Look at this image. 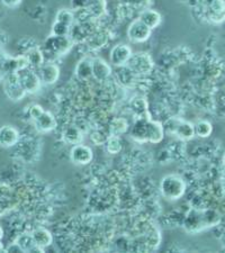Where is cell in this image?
Returning a JSON list of instances; mask_svg holds the SVG:
<instances>
[{"mask_svg":"<svg viewBox=\"0 0 225 253\" xmlns=\"http://www.w3.org/2000/svg\"><path fill=\"white\" fill-rule=\"evenodd\" d=\"M204 9V16L205 18L210 20L213 24H221L224 22V15H225V5L223 0H215L214 2L211 3Z\"/></svg>","mask_w":225,"mask_h":253,"instance_id":"cell-14","label":"cell"},{"mask_svg":"<svg viewBox=\"0 0 225 253\" xmlns=\"http://www.w3.org/2000/svg\"><path fill=\"white\" fill-rule=\"evenodd\" d=\"M151 34L152 31L138 18L132 20L128 28V38L133 43H144L150 39Z\"/></svg>","mask_w":225,"mask_h":253,"instance_id":"cell-8","label":"cell"},{"mask_svg":"<svg viewBox=\"0 0 225 253\" xmlns=\"http://www.w3.org/2000/svg\"><path fill=\"white\" fill-rule=\"evenodd\" d=\"M214 1H215V0H199V6L205 8L207 6H210L211 3H213Z\"/></svg>","mask_w":225,"mask_h":253,"instance_id":"cell-39","label":"cell"},{"mask_svg":"<svg viewBox=\"0 0 225 253\" xmlns=\"http://www.w3.org/2000/svg\"><path fill=\"white\" fill-rule=\"evenodd\" d=\"M62 140L69 145H77L83 143L84 141V132L79 126L69 125L64 127L62 132Z\"/></svg>","mask_w":225,"mask_h":253,"instance_id":"cell-21","label":"cell"},{"mask_svg":"<svg viewBox=\"0 0 225 253\" xmlns=\"http://www.w3.org/2000/svg\"><path fill=\"white\" fill-rule=\"evenodd\" d=\"M132 53V48H131V46H129L128 44H116V45L112 48V51H110V64L116 68L124 67V65L128 63Z\"/></svg>","mask_w":225,"mask_h":253,"instance_id":"cell-11","label":"cell"},{"mask_svg":"<svg viewBox=\"0 0 225 253\" xmlns=\"http://www.w3.org/2000/svg\"><path fill=\"white\" fill-rule=\"evenodd\" d=\"M36 72H38L42 84L52 85L58 83V80L60 78L59 65L53 62H44L42 67L39 68Z\"/></svg>","mask_w":225,"mask_h":253,"instance_id":"cell-10","label":"cell"},{"mask_svg":"<svg viewBox=\"0 0 225 253\" xmlns=\"http://www.w3.org/2000/svg\"><path fill=\"white\" fill-rule=\"evenodd\" d=\"M137 18L140 19L145 26H148L151 31H153L154 28H157L162 22L161 14L158 13L157 10L151 9V8L142 9L140 11V14H138Z\"/></svg>","mask_w":225,"mask_h":253,"instance_id":"cell-19","label":"cell"},{"mask_svg":"<svg viewBox=\"0 0 225 253\" xmlns=\"http://www.w3.org/2000/svg\"><path fill=\"white\" fill-rule=\"evenodd\" d=\"M3 89H5L6 96L13 101L22 100L26 96V91L20 84L17 73H10L6 75L5 84H3Z\"/></svg>","mask_w":225,"mask_h":253,"instance_id":"cell-7","label":"cell"},{"mask_svg":"<svg viewBox=\"0 0 225 253\" xmlns=\"http://www.w3.org/2000/svg\"><path fill=\"white\" fill-rule=\"evenodd\" d=\"M3 236H5V231H3L2 226L0 225V241H1L3 239Z\"/></svg>","mask_w":225,"mask_h":253,"instance_id":"cell-40","label":"cell"},{"mask_svg":"<svg viewBox=\"0 0 225 253\" xmlns=\"http://www.w3.org/2000/svg\"><path fill=\"white\" fill-rule=\"evenodd\" d=\"M32 236L35 241V244L40 250L44 251L45 249L51 247L53 244V235L50 230L43 226H39L32 231Z\"/></svg>","mask_w":225,"mask_h":253,"instance_id":"cell-17","label":"cell"},{"mask_svg":"<svg viewBox=\"0 0 225 253\" xmlns=\"http://www.w3.org/2000/svg\"><path fill=\"white\" fill-rule=\"evenodd\" d=\"M131 111L136 115L137 118H151L150 112H149V104L145 98L143 97H134L132 100L130 101Z\"/></svg>","mask_w":225,"mask_h":253,"instance_id":"cell-22","label":"cell"},{"mask_svg":"<svg viewBox=\"0 0 225 253\" xmlns=\"http://www.w3.org/2000/svg\"><path fill=\"white\" fill-rule=\"evenodd\" d=\"M106 8H107V1L106 0H91L86 11L90 19H99L103 17L106 13Z\"/></svg>","mask_w":225,"mask_h":253,"instance_id":"cell-24","label":"cell"},{"mask_svg":"<svg viewBox=\"0 0 225 253\" xmlns=\"http://www.w3.org/2000/svg\"><path fill=\"white\" fill-rule=\"evenodd\" d=\"M43 113H44L43 107L38 104L31 105L27 109V115H28V117H30V120H32L33 122L38 120L39 117H41V115H42Z\"/></svg>","mask_w":225,"mask_h":253,"instance_id":"cell-33","label":"cell"},{"mask_svg":"<svg viewBox=\"0 0 225 253\" xmlns=\"http://www.w3.org/2000/svg\"><path fill=\"white\" fill-rule=\"evenodd\" d=\"M17 75L20 81V84H22V87L24 88V90L26 91V93L34 95V93L41 90L42 83H41L38 72H36L34 69L27 67L25 69H23V70L18 71Z\"/></svg>","mask_w":225,"mask_h":253,"instance_id":"cell-5","label":"cell"},{"mask_svg":"<svg viewBox=\"0 0 225 253\" xmlns=\"http://www.w3.org/2000/svg\"><path fill=\"white\" fill-rule=\"evenodd\" d=\"M69 31H70V26L64 25V24L59 23L55 20V23L53 24V26H52L51 35H53V36H68Z\"/></svg>","mask_w":225,"mask_h":253,"instance_id":"cell-32","label":"cell"},{"mask_svg":"<svg viewBox=\"0 0 225 253\" xmlns=\"http://www.w3.org/2000/svg\"><path fill=\"white\" fill-rule=\"evenodd\" d=\"M11 188L9 186L0 183V202L11 201Z\"/></svg>","mask_w":225,"mask_h":253,"instance_id":"cell-35","label":"cell"},{"mask_svg":"<svg viewBox=\"0 0 225 253\" xmlns=\"http://www.w3.org/2000/svg\"><path fill=\"white\" fill-rule=\"evenodd\" d=\"M163 137H165V128H163V125L158 121L149 120L148 123H146V143L158 144V143L162 142Z\"/></svg>","mask_w":225,"mask_h":253,"instance_id":"cell-15","label":"cell"},{"mask_svg":"<svg viewBox=\"0 0 225 253\" xmlns=\"http://www.w3.org/2000/svg\"><path fill=\"white\" fill-rule=\"evenodd\" d=\"M163 128H165V132L168 130V132L175 134L179 140L183 142L189 141L195 137L194 124L188 121L181 120V118H170L167 121L166 126H163Z\"/></svg>","mask_w":225,"mask_h":253,"instance_id":"cell-4","label":"cell"},{"mask_svg":"<svg viewBox=\"0 0 225 253\" xmlns=\"http://www.w3.org/2000/svg\"><path fill=\"white\" fill-rule=\"evenodd\" d=\"M15 242L18 244L19 248L22 249L23 252H34V251H41L35 244V241L33 239L31 233H22L16 238Z\"/></svg>","mask_w":225,"mask_h":253,"instance_id":"cell-27","label":"cell"},{"mask_svg":"<svg viewBox=\"0 0 225 253\" xmlns=\"http://www.w3.org/2000/svg\"><path fill=\"white\" fill-rule=\"evenodd\" d=\"M131 71L138 77L149 76L154 69V61L149 53L137 52L132 53L131 58L126 63Z\"/></svg>","mask_w":225,"mask_h":253,"instance_id":"cell-3","label":"cell"},{"mask_svg":"<svg viewBox=\"0 0 225 253\" xmlns=\"http://www.w3.org/2000/svg\"><path fill=\"white\" fill-rule=\"evenodd\" d=\"M115 78L118 84L124 88H132L137 84V77L136 75L130 70V69L124 65V67L117 68L115 71Z\"/></svg>","mask_w":225,"mask_h":253,"instance_id":"cell-20","label":"cell"},{"mask_svg":"<svg viewBox=\"0 0 225 253\" xmlns=\"http://www.w3.org/2000/svg\"><path fill=\"white\" fill-rule=\"evenodd\" d=\"M91 0H71V7L73 11L83 10L88 7Z\"/></svg>","mask_w":225,"mask_h":253,"instance_id":"cell-36","label":"cell"},{"mask_svg":"<svg viewBox=\"0 0 225 253\" xmlns=\"http://www.w3.org/2000/svg\"><path fill=\"white\" fill-rule=\"evenodd\" d=\"M105 150L109 154H118L123 150V143L120 136L108 135L105 142Z\"/></svg>","mask_w":225,"mask_h":253,"instance_id":"cell-30","label":"cell"},{"mask_svg":"<svg viewBox=\"0 0 225 253\" xmlns=\"http://www.w3.org/2000/svg\"><path fill=\"white\" fill-rule=\"evenodd\" d=\"M28 62V67L34 69V70H38L39 68H41L44 63L45 58H44V53L42 51V48H40V46H34L25 52V54Z\"/></svg>","mask_w":225,"mask_h":253,"instance_id":"cell-25","label":"cell"},{"mask_svg":"<svg viewBox=\"0 0 225 253\" xmlns=\"http://www.w3.org/2000/svg\"><path fill=\"white\" fill-rule=\"evenodd\" d=\"M1 2L8 8H15L20 5L22 0H1Z\"/></svg>","mask_w":225,"mask_h":253,"instance_id":"cell-37","label":"cell"},{"mask_svg":"<svg viewBox=\"0 0 225 253\" xmlns=\"http://www.w3.org/2000/svg\"><path fill=\"white\" fill-rule=\"evenodd\" d=\"M113 76L112 65L108 64L104 59L95 58L92 59V79L97 83L104 84L109 81Z\"/></svg>","mask_w":225,"mask_h":253,"instance_id":"cell-12","label":"cell"},{"mask_svg":"<svg viewBox=\"0 0 225 253\" xmlns=\"http://www.w3.org/2000/svg\"><path fill=\"white\" fill-rule=\"evenodd\" d=\"M194 132L195 136H198L200 138H207L212 135L213 125L211 122L206 120H200L197 123L194 124Z\"/></svg>","mask_w":225,"mask_h":253,"instance_id":"cell-29","label":"cell"},{"mask_svg":"<svg viewBox=\"0 0 225 253\" xmlns=\"http://www.w3.org/2000/svg\"><path fill=\"white\" fill-rule=\"evenodd\" d=\"M56 22L59 23H62L64 25H68V26H71L73 23L76 22V15H75V11L70 10V9H61L58 11V14H56Z\"/></svg>","mask_w":225,"mask_h":253,"instance_id":"cell-31","label":"cell"},{"mask_svg":"<svg viewBox=\"0 0 225 253\" xmlns=\"http://www.w3.org/2000/svg\"><path fill=\"white\" fill-rule=\"evenodd\" d=\"M72 46L73 43L69 36L50 35L44 43L45 50L56 56L67 54V53L71 50Z\"/></svg>","mask_w":225,"mask_h":253,"instance_id":"cell-6","label":"cell"},{"mask_svg":"<svg viewBox=\"0 0 225 253\" xmlns=\"http://www.w3.org/2000/svg\"><path fill=\"white\" fill-rule=\"evenodd\" d=\"M129 123L125 118L117 117L110 122L108 126V134L112 136H121L129 130Z\"/></svg>","mask_w":225,"mask_h":253,"instance_id":"cell-28","label":"cell"},{"mask_svg":"<svg viewBox=\"0 0 225 253\" xmlns=\"http://www.w3.org/2000/svg\"><path fill=\"white\" fill-rule=\"evenodd\" d=\"M70 160L77 166H87L93 160V152L90 146L83 143L73 145L70 151Z\"/></svg>","mask_w":225,"mask_h":253,"instance_id":"cell-9","label":"cell"},{"mask_svg":"<svg viewBox=\"0 0 225 253\" xmlns=\"http://www.w3.org/2000/svg\"><path fill=\"white\" fill-rule=\"evenodd\" d=\"M20 134L18 129L11 125H3L0 127V146L5 149L14 148L18 144Z\"/></svg>","mask_w":225,"mask_h":253,"instance_id":"cell-13","label":"cell"},{"mask_svg":"<svg viewBox=\"0 0 225 253\" xmlns=\"http://www.w3.org/2000/svg\"><path fill=\"white\" fill-rule=\"evenodd\" d=\"M75 73L77 79L83 83H87L92 79V58L85 56L77 63Z\"/></svg>","mask_w":225,"mask_h":253,"instance_id":"cell-18","label":"cell"},{"mask_svg":"<svg viewBox=\"0 0 225 253\" xmlns=\"http://www.w3.org/2000/svg\"><path fill=\"white\" fill-rule=\"evenodd\" d=\"M5 207H3V204L2 202H0V215H2L3 213H5Z\"/></svg>","mask_w":225,"mask_h":253,"instance_id":"cell-41","label":"cell"},{"mask_svg":"<svg viewBox=\"0 0 225 253\" xmlns=\"http://www.w3.org/2000/svg\"><path fill=\"white\" fill-rule=\"evenodd\" d=\"M187 185L178 174H168L161 179L160 193L168 201H178L186 194Z\"/></svg>","mask_w":225,"mask_h":253,"instance_id":"cell-2","label":"cell"},{"mask_svg":"<svg viewBox=\"0 0 225 253\" xmlns=\"http://www.w3.org/2000/svg\"><path fill=\"white\" fill-rule=\"evenodd\" d=\"M34 124L40 133H48L58 127V120L51 112L44 111L41 117L34 121Z\"/></svg>","mask_w":225,"mask_h":253,"instance_id":"cell-16","label":"cell"},{"mask_svg":"<svg viewBox=\"0 0 225 253\" xmlns=\"http://www.w3.org/2000/svg\"><path fill=\"white\" fill-rule=\"evenodd\" d=\"M108 135H106L104 132L101 130H93V132L90 134V140L95 145H104L106 140H107Z\"/></svg>","mask_w":225,"mask_h":253,"instance_id":"cell-34","label":"cell"},{"mask_svg":"<svg viewBox=\"0 0 225 253\" xmlns=\"http://www.w3.org/2000/svg\"><path fill=\"white\" fill-rule=\"evenodd\" d=\"M151 118H137L132 129H131V137L138 143H146V123Z\"/></svg>","mask_w":225,"mask_h":253,"instance_id":"cell-26","label":"cell"},{"mask_svg":"<svg viewBox=\"0 0 225 253\" xmlns=\"http://www.w3.org/2000/svg\"><path fill=\"white\" fill-rule=\"evenodd\" d=\"M108 41L109 36L107 32H105L103 30H96L89 35V38L86 40V42H87L88 46L91 48V50H99V48L106 46Z\"/></svg>","mask_w":225,"mask_h":253,"instance_id":"cell-23","label":"cell"},{"mask_svg":"<svg viewBox=\"0 0 225 253\" xmlns=\"http://www.w3.org/2000/svg\"><path fill=\"white\" fill-rule=\"evenodd\" d=\"M219 222L220 215L214 210L197 208V210L190 211L185 216L183 226L187 228L188 232H197L206 227L214 226V224H218Z\"/></svg>","mask_w":225,"mask_h":253,"instance_id":"cell-1","label":"cell"},{"mask_svg":"<svg viewBox=\"0 0 225 253\" xmlns=\"http://www.w3.org/2000/svg\"><path fill=\"white\" fill-rule=\"evenodd\" d=\"M5 251L6 252H23L22 249L19 248V246L16 242L10 243L9 246H8L7 248H5Z\"/></svg>","mask_w":225,"mask_h":253,"instance_id":"cell-38","label":"cell"}]
</instances>
